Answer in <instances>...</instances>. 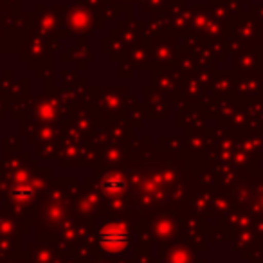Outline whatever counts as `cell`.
<instances>
[{"mask_svg": "<svg viewBox=\"0 0 263 263\" xmlns=\"http://www.w3.org/2000/svg\"><path fill=\"white\" fill-rule=\"evenodd\" d=\"M128 241H130V236H128L126 229L117 223H112V226H106L105 229L99 233V243L105 249L106 252H112V254H117V252H123L124 249L128 247Z\"/></svg>", "mask_w": 263, "mask_h": 263, "instance_id": "cell-1", "label": "cell"}, {"mask_svg": "<svg viewBox=\"0 0 263 263\" xmlns=\"http://www.w3.org/2000/svg\"><path fill=\"white\" fill-rule=\"evenodd\" d=\"M103 191H105L106 195H112V197H116V195H123L124 191H126L128 184L126 180L123 179V177L119 175H108L103 179Z\"/></svg>", "mask_w": 263, "mask_h": 263, "instance_id": "cell-2", "label": "cell"}]
</instances>
